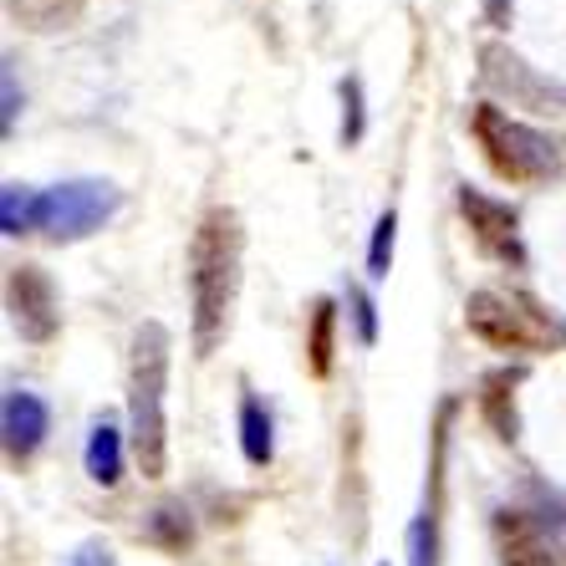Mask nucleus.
<instances>
[{"mask_svg": "<svg viewBox=\"0 0 566 566\" xmlns=\"http://www.w3.org/2000/svg\"><path fill=\"white\" fill-rule=\"evenodd\" d=\"M240 251H245V230L240 214L214 205L195 224L189 240V312H195V353L210 357L230 332V306L240 286Z\"/></svg>", "mask_w": 566, "mask_h": 566, "instance_id": "f257e3e1", "label": "nucleus"}, {"mask_svg": "<svg viewBox=\"0 0 566 566\" xmlns=\"http://www.w3.org/2000/svg\"><path fill=\"white\" fill-rule=\"evenodd\" d=\"M169 327L164 322H144L133 332L128 353V423H133V454L144 480H164L169 474V413H164V394H169Z\"/></svg>", "mask_w": 566, "mask_h": 566, "instance_id": "f03ea898", "label": "nucleus"}, {"mask_svg": "<svg viewBox=\"0 0 566 566\" xmlns=\"http://www.w3.org/2000/svg\"><path fill=\"white\" fill-rule=\"evenodd\" d=\"M470 133H474V144H480V154H485V164L501 174L505 185H541V179H552V174L562 169V148H556L546 133L511 118V113L495 103L474 107Z\"/></svg>", "mask_w": 566, "mask_h": 566, "instance_id": "7ed1b4c3", "label": "nucleus"}, {"mask_svg": "<svg viewBox=\"0 0 566 566\" xmlns=\"http://www.w3.org/2000/svg\"><path fill=\"white\" fill-rule=\"evenodd\" d=\"M464 327L495 353H546L562 343V327L552 316L505 291H474L464 302Z\"/></svg>", "mask_w": 566, "mask_h": 566, "instance_id": "20e7f679", "label": "nucleus"}, {"mask_svg": "<svg viewBox=\"0 0 566 566\" xmlns=\"http://www.w3.org/2000/svg\"><path fill=\"white\" fill-rule=\"evenodd\" d=\"M123 195L107 179H72V185L41 189V220L36 230H46L52 240H82L103 230L118 214Z\"/></svg>", "mask_w": 566, "mask_h": 566, "instance_id": "39448f33", "label": "nucleus"}, {"mask_svg": "<svg viewBox=\"0 0 566 566\" xmlns=\"http://www.w3.org/2000/svg\"><path fill=\"white\" fill-rule=\"evenodd\" d=\"M6 312H11L15 332L27 337V343L46 347L62 327V312H56V286L52 276L41 271V265H11L6 271Z\"/></svg>", "mask_w": 566, "mask_h": 566, "instance_id": "423d86ee", "label": "nucleus"}, {"mask_svg": "<svg viewBox=\"0 0 566 566\" xmlns=\"http://www.w3.org/2000/svg\"><path fill=\"white\" fill-rule=\"evenodd\" d=\"M460 214L470 220V235L474 245L485 255H495V261L505 265H526V245H521V214L511 210V205H501V199L480 195V189L460 185Z\"/></svg>", "mask_w": 566, "mask_h": 566, "instance_id": "0eeeda50", "label": "nucleus"}, {"mask_svg": "<svg viewBox=\"0 0 566 566\" xmlns=\"http://www.w3.org/2000/svg\"><path fill=\"white\" fill-rule=\"evenodd\" d=\"M480 62H485V82L490 87H501V93H511V103L536 107V113H566V87H556L552 77L531 72L511 46L490 41L485 52H480Z\"/></svg>", "mask_w": 566, "mask_h": 566, "instance_id": "6e6552de", "label": "nucleus"}, {"mask_svg": "<svg viewBox=\"0 0 566 566\" xmlns=\"http://www.w3.org/2000/svg\"><path fill=\"white\" fill-rule=\"evenodd\" d=\"M495 546L505 566H562L556 536L526 511H495Z\"/></svg>", "mask_w": 566, "mask_h": 566, "instance_id": "1a4fd4ad", "label": "nucleus"}, {"mask_svg": "<svg viewBox=\"0 0 566 566\" xmlns=\"http://www.w3.org/2000/svg\"><path fill=\"white\" fill-rule=\"evenodd\" d=\"M52 429V409H46V398L31 394V388H6V403H0V434H6V454L11 464L31 460L41 449Z\"/></svg>", "mask_w": 566, "mask_h": 566, "instance_id": "9d476101", "label": "nucleus"}, {"mask_svg": "<svg viewBox=\"0 0 566 566\" xmlns=\"http://www.w3.org/2000/svg\"><path fill=\"white\" fill-rule=\"evenodd\" d=\"M6 11H11V21H21L27 31H66L77 27L82 11H87V0H6Z\"/></svg>", "mask_w": 566, "mask_h": 566, "instance_id": "9b49d317", "label": "nucleus"}, {"mask_svg": "<svg viewBox=\"0 0 566 566\" xmlns=\"http://www.w3.org/2000/svg\"><path fill=\"white\" fill-rule=\"evenodd\" d=\"M332 353H337V302L316 296L312 316H306V368H312V378L332 373Z\"/></svg>", "mask_w": 566, "mask_h": 566, "instance_id": "f8f14e48", "label": "nucleus"}, {"mask_svg": "<svg viewBox=\"0 0 566 566\" xmlns=\"http://www.w3.org/2000/svg\"><path fill=\"white\" fill-rule=\"evenodd\" d=\"M515 382H521V368H501L480 382V413L501 439H515Z\"/></svg>", "mask_w": 566, "mask_h": 566, "instance_id": "ddd939ff", "label": "nucleus"}, {"mask_svg": "<svg viewBox=\"0 0 566 566\" xmlns=\"http://www.w3.org/2000/svg\"><path fill=\"white\" fill-rule=\"evenodd\" d=\"M240 449H245V460L261 470V464H271V454H276V429H271V413H265V403L245 388L240 394Z\"/></svg>", "mask_w": 566, "mask_h": 566, "instance_id": "4468645a", "label": "nucleus"}, {"mask_svg": "<svg viewBox=\"0 0 566 566\" xmlns=\"http://www.w3.org/2000/svg\"><path fill=\"white\" fill-rule=\"evenodd\" d=\"M82 464H87V474H93L103 490H113L123 480V439L118 429L107 419L93 423V434H87V454H82Z\"/></svg>", "mask_w": 566, "mask_h": 566, "instance_id": "2eb2a0df", "label": "nucleus"}, {"mask_svg": "<svg viewBox=\"0 0 566 566\" xmlns=\"http://www.w3.org/2000/svg\"><path fill=\"white\" fill-rule=\"evenodd\" d=\"M144 536L154 541V546H164V552L185 556L189 546H195V521H189V511H185V505H158V511L148 515Z\"/></svg>", "mask_w": 566, "mask_h": 566, "instance_id": "dca6fc26", "label": "nucleus"}, {"mask_svg": "<svg viewBox=\"0 0 566 566\" xmlns=\"http://www.w3.org/2000/svg\"><path fill=\"white\" fill-rule=\"evenodd\" d=\"M41 220V195L27 185H6L0 195V235H27Z\"/></svg>", "mask_w": 566, "mask_h": 566, "instance_id": "f3484780", "label": "nucleus"}, {"mask_svg": "<svg viewBox=\"0 0 566 566\" xmlns=\"http://www.w3.org/2000/svg\"><path fill=\"white\" fill-rule=\"evenodd\" d=\"M394 240H398V214L382 210L378 224H373V240H368V276L373 281L388 276V265H394Z\"/></svg>", "mask_w": 566, "mask_h": 566, "instance_id": "a211bd4d", "label": "nucleus"}, {"mask_svg": "<svg viewBox=\"0 0 566 566\" xmlns=\"http://www.w3.org/2000/svg\"><path fill=\"white\" fill-rule=\"evenodd\" d=\"M409 566H439V526L429 511L409 526Z\"/></svg>", "mask_w": 566, "mask_h": 566, "instance_id": "6ab92c4d", "label": "nucleus"}, {"mask_svg": "<svg viewBox=\"0 0 566 566\" xmlns=\"http://www.w3.org/2000/svg\"><path fill=\"white\" fill-rule=\"evenodd\" d=\"M363 138V82L343 77V148Z\"/></svg>", "mask_w": 566, "mask_h": 566, "instance_id": "aec40b11", "label": "nucleus"}, {"mask_svg": "<svg viewBox=\"0 0 566 566\" xmlns=\"http://www.w3.org/2000/svg\"><path fill=\"white\" fill-rule=\"evenodd\" d=\"M353 296V316H357V337L363 343H378V306H373V296L363 286H353L347 291Z\"/></svg>", "mask_w": 566, "mask_h": 566, "instance_id": "412c9836", "label": "nucleus"}, {"mask_svg": "<svg viewBox=\"0 0 566 566\" xmlns=\"http://www.w3.org/2000/svg\"><path fill=\"white\" fill-rule=\"evenodd\" d=\"M0 87H6V107H0V128L11 133L15 128V113H21V97H15V72L6 66V77H0Z\"/></svg>", "mask_w": 566, "mask_h": 566, "instance_id": "4be33fe9", "label": "nucleus"}, {"mask_svg": "<svg viewBox=\"0 0 566 566\" xmlns=\"http://www.w3.org/2000/svg\"><path fill=\"white\" fill-rule=\"evenodd\" d=\"M485 11L495 27H505V21H511V0H485Z\"/></svg>", "mask_w": 566, "mask_h": 566, "instance_id": "5701e85b", "label": "nucleus"}, {"mask_svg": "<svg viewBox=\"0 0 566 566\" xmlns=\"http://www.w3.org/2000/svg\"><path fill=\"white\" fill-rule=\"evenodd\" d=\"M72 566H97V552H82V556H77V562H72Z\"/></svg>", "mask_w": 566, "mask_h": 566, "instance_id": "b1692460", "label": "nucleus"}]
</instances>
